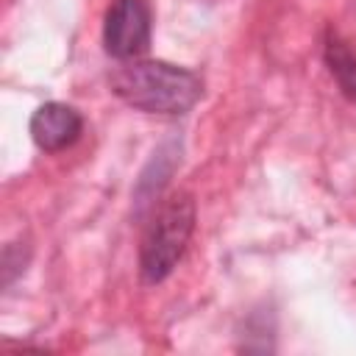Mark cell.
<instances>
[{"label": "cell", "mask_w": 356, "mask_h": 356, "mask_svg": "<svg viewBox=\"0 0 356 356\" xmlns=\"http://www.w3.org/2000/svg\"><path fill=\"white\" fill-rule=\"evenodd\" d=\"M111 92L131 108L145 114H186L203 97V78L170 61L131 58L108 75Z\"/></svg>", "instance_id": "obj_1"}, {"label": "cell", "mask_w": 356, "mask_h": 356, "mask_svg": "<svg viewBox=\"0 0 356 356\" xmlns=\"http://www.w3.org/2000/svg\"><path fill=\"white\" fill-rule=\"evenodd\" d=\"M31 139L39 150L44 153H61L67 147H72L81 134H83V117L75 106L70 103H42L33 114H31Z\"/></svg>", "instance_id": "obj_4"}, {"label": "cell", "mask_w": 356, "mask_h": 356, "mask_svg": "<svg viewBox=\"0 0 356 356\" xmlns=\"http://www.w3.org/2000/svg\"><path fill=\"white\" fill-rule=\"evenodd\" d=\"M195 217H197L195 200L186 192L167 197L156 209L153 220L145 228L142 245H139V278H142V284H147V286L161 284L178 267V261L184 259L186 245L192 239Z\"/></svg>", "instance_id": "obj_2"}, {"label": "cell", "mask_w": 356, "mask_h": 356, "mask_svg": "<svg viewBox=\"0 0 356 356\" xmlns=\"http://www.w3.org/2000/svg\"><path fill=\"white\" fill-rule=\"evenodd\" d=\"M323 61H325L331 78L337 81L339 92L350 103H356V50L334 28H328L323 36Z\"/></svg>", "instance_id": "obj_6"}, {"label": "cell", "mask_w": 356, "mask_h": 356, "mask_svg": "<svg viewBox=\"0 0 356 356\" xmlns=\"http://www.w3.org/2000/svg\"><path fill=\"white\" fill-rule=\"evenodd\" d=\"M153 8L147 0H111L103 14V47L117 61L139 58L150 47Z\"/></svg>", "instance_id": "obj_3"}, {"label": "cell", "mask_w": 356, "mask_h": 356, "mask_svg": "<svg viewBox=\"0 0 356 356\" xmlns=\"http://www.w3.org/2000/svg\"><path fill=\"white\" fill-rule=\"evenodd\" d=\"M181 164V145L172 139V142H164L161 147H156L153 159L147 161V167L139 172V181L134 186V206H136V214H142L147 206H153L164 186L170 184L175 167Z\"/></svg>", "instance_id": "obj_5"}]
</instances>
